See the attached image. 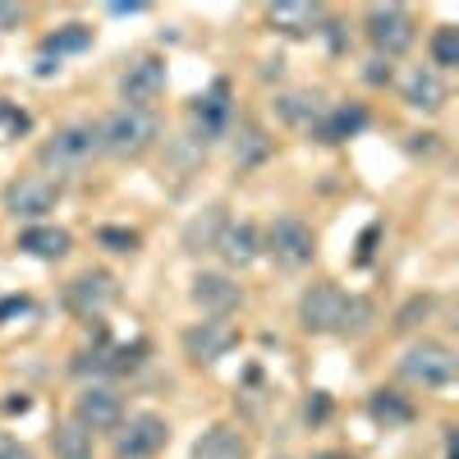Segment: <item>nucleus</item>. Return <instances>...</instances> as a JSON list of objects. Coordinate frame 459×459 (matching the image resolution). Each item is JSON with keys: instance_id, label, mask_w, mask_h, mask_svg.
I'll return each instance as SVG.
<instances>
[{"instance_id": "nucleus-7", "label": "nucleus", "mask_w": 459, "mask_h": 459, "mask_svg": "<svg viewBox=\"0 0 459 459\" xmlns=\"http://www.w3.org/2000/svg\"><path fill=\"white\" fill-rule=\"evenodd\" d=\"M170 428L161 413H134L129 423L115 428V459H152L157 450H166Z\"/></svg>"}, {"instance_id": "nucleus-26", "label": "nucleus", "mask_w": 459, "mask_h": 459, "mask_svg": "<svg viewBox=\"0 0 459 459\" xmlns=\"http://www.w3.org/2000/svg\"><path fill=\"white\" fill-rule=\"evenodd\" d=\"M281 115H285L290 125H322L317 97H285V101H281Z\"/></svg>"}, {"instance_id": "nucleus-31", "label": "nucleus", "mask_w": 459, "mask_h": 459, "mask_svg": "<svg viewBox=\"0 0 459 459\" xmlns=\"http://www.w3.org/2000/svg\"><path fill=\"white\" fill-rule=\"evenodd\" d=\"M326 413H331V404H326V395H317V400L308 404V418H313V423H322Z\"/></svg>"}, {"instance_id": "nucleus-2", "label": "nucleus", "mask_w": 459, "mask_h": 459, "mask_svg": "<svg viewBox=\"0 0 459 459\" xmlns=\"http://www.w3.org/2000/svg\"><path fill=\"white\" fill-rule=\"evenodd\" d=\"M161 138V120L152 110H115L110 120H101V152L106 157H120V161H134L143 152Z\"/></svg>"}, {"instance_id": "nucleus-4", "label": "nucleus", "mask_w": 459, "mask_h": 459, "mask_svg": "<svg viewBox=\"0 0 459 459\" xmlns=\"http://www.w3.org/2000/svg\"><path fill=\"white\" fill-rule=\"evenodd\" d=\"M363 32H368V42L377 47V56L391 60V56H404L413 47L418 23H413V14L404 5H368Z\"/></svg>"}, {"instance_id": "nucleus-18", "label": "nucleus", "mask_w": 459, "mask_h": 459, "mask_svg": "<svg viewBox=\"0 0 459 459\" xmlns=\"http://www.w3.org/2000/svg\"><path fill=\"white\" fill-rule=\"evenodd\" d=\"M404 101L413 110H441L446 106V83L437 69H413L404 79Z\"/></svg>"}, {"instance_id": "nucleus-13", "label": "nucleus", "mask_w": 459, "mask_h": 459, "mask_svg": "<svg viewBox=\"0 0 459 459\" xmlns=\"http://www.w3.org/2000/svg\"><path fill=\"white\" fill-rule=\"evenodd\" d=\"M322 19L326 10L313 5V0H281V5L266 10V23L285 37H308V32H322Z\"/></svg>"}, {"instance_id": "nucleus-10", "label": "nucleus", "mask_w": 459, "mask_h": 459, "mask_svg": "<svg viewBox=\"0 0 459 459\" xmlns=\"http://www.w3.org/2000/svg\"><path fill=\"white\" fill-rule=\"evenodd\" d=\"M115 299H120V285H115L110 272H83V276H74V281L65 285L69 313H79V317H88V322H97Z\"/></svg>"}, {"instance_id": "nucleus-23", "label": "nucleus", "mask_w": 459, "mask_h": 459, "mask_svg": "<svg viewBox=\"0 0 459 459\" xmlns=\"http://www.w3.org/2000/svg\"><path fill=\"white\" fill-rule=\"evenodd\" d=\"M88 47H92V28L88 23H65L42 42V56H74V51H88Z\"/></svg>"}, {"instance_id": "nucleus-15", "label": "nucleus", "mask_w": 459, "mask_h": 459, "mask_svg": "<svg viewBox=\"0 0 459 459\" xmlns=\"http://www.w3.org/2000/svg\"><path fill=\"white\" fill-rule=\"evenodd\" d=\"M216 253L230 262V266H248L257 253H262V235H257V225L248 221H225L221 225V235H216Z\"/></svg>"}, {"instance_id": "nucleus-16", "label": "nucleus", "mask_w": 459, "mask_h": 459, "mask_svg": "<svg viewBox=\"0 0 459 459\" xmlns=\"http://www.w3.org/2000/svg\"><path fill=\"white\" fill-rule=\"evenodd\" d=\"M194 459H248V441H244L239 428L216 423L194 441Z\"/></svg>"}, {"instance_id": "nucleus-22", "label": "nucleus", "mask_w": 459, "mask_h": 459, "mask_svg": "<svg viewBox=\"0 0 459 459\" xmlns=\"http://www.w3.org/2000/svg\"><path fill=\"white\" fill-rule=\"evenodd\" d=\"M363 125H368V110H363V106H340V110H331L326 120L317 125V134H322L326 143H340V138H354Z\"/></svg>"}, {"instance_id": "nucleus-1", "label": "nucleus", "mask_w": 459, "mask_h": 459, "mask_svg": "<svg viewBox=\"0 0 459 459\" xmlns=\"http://www.w3.org/2000/svg\"><path fill=\"white\" fill-rule=\"evenodd\" d=\"M372 303L340 285H313L299 299V322L313 335H359L372 326Z\"/></svg>"}, {"instance_id": "nucleus-25", "label": "nucleus", "mask_w": 459, "mask_h": 459, "mask_svg": "<svg viewBox=\"0 0 459 459\" xmlns=\"http://www.w3.org/2000/svg\"><path fill=\"white\" fill-rule=\"evenodd\" d=\"M432 65L455 69L459 65V28H437L432 32Z\"/></svg>"}, {"instance_id": "nucleus-21", "label": "nucleus", "mask_w": 459, "mask_h": 459, "mask_svg": "<svg viewBox=\"0 0 459 459\" xmlns=\"http://www.w3.org/2000/svg\"><path fill=\"white\" fill-rule=\"evenodd\" d=\"M51 446H56V459H92V432L79 423V418H69L51 432Z\"/></svg>"}, {"instance_id": "nucleus-20", "label": "nucleus", "mask_w": 459, "mask_h": 459, "mask_svg": "<svg viewBox=\"0 0 459 459\" xmlns=\"http://www.w3.org/2000/svg\"><path fill=\"white\" fill-rule=\"evenodd\" d=\"M368 413L377 418L381 428H409V423H413V404H409L404 395H395V391H372Z\"/></svg>"}, {"instance_id": "nucleus-6", "label": "nucleus", "mask_w": 459, "mask_h": 459, "mask_svg": "<svg viewBox=\"0 0 459 459\" xmlns=\"http://www.w3.org/2000/svg\"><path fill=\"white\" fill-rule=\"evenodd\" d=\"M266 253H272L276 266H285V272H303V266L317 257L313 225L299 221V216H281L272 230H266Z\"/></svg>"}, {"instance_id": "nucleus-5", "label": "nucleus", "mask_w": 459, "mask_h": 459, "mask_svg": "<svg viewBox=\"0 0 459 459\" xmlns=\"http://www.w3.org/2000/svg\"><path fill=\"white\" fill-rule=\"evenodd\" d=\"M455 350L441 340H418L413 350L400 359V377L413 381V386H423V391H437V386H450L455 381Z\"/></svg>"}, {"instance_id": "nucleus-28", "label": "nucleus", "mask_w": 459, "mask_h": 459, "mask_svg": "<svg viewBox=\"0 0 459 459\" xmlns=\"http://www.w3.org/2000/svg\"><path fill=\"white\" fill-rule=\"evenodd\" d=\"M97 244H106L110 253H134L138 248V235H134V230H120V225H101L97 230Z\"/></svg>"}, {"instance_id": "nucleus-12", "label": "nucleus", "mask_w": 459, "mask_h": 459, "mask_svg": "<svg viewBox=\"0 0 459 459\" xmlns=\"http://www.w3.org/2000/svg\"><path fill=\"white\" fill-rule=\"evenodd\" d=\"M74 418L97 437V432H115L125 423V400L120 391H110V386H83L79 404H74Z\"/></svg>"}, {"instance_id": "nucleus-27", "label": "nucleus", "mask_w": 459, "mask_h": 459, "mask_svg": "<svg viewBox=\"0 0 459 459\" xmlns=\"http://www.w3.org/2000/svg\"><path fill=\"white\" fill-rule=\"evenodd\" d=\"M428 313H432V294H413L404 308L395 313V326H400V331H413L418 322H428Z\"/></svg>"}, {"instance_id": "nucleus-33", "label": "nucleus", "mask_w": 459, "mask_h": 459, "mask_svg": "<svg viewBox=\"0 0 459 459\" xmlns=\"http://www.w3.org/2000/svg\"><path fill=\"white\" fill-rule=\"evenodd\" d=\"M313 459H354V455H340V450H322V455H313Z\"/></svg>"}, {"instance_id": "nucleus-24", "label": "nucleus", "mask_w": 459, "mask_h": 459, "mask_svg": "<svg viewBox=\"0 0 459 459\" xmlns=\"http://www.w3.org/2000/svg\"><path fill=\"white\" fill-rule=\"evenodd\" d=\"M266 152H272L266 134L248 125V129L239 134V143H235V161H239V166H257V161H266Z\"/></svg>"}, {"instance_id": "nucleus-9", "label": "nucleus", "mask_w": 459, "mask_h": 459, "mask_svg": "<svg viewBox=\"0 0 459 459\" xmlns=\"http://www.w3.org/2000/svg\"><path fill=\"white\" fill-rule=\"evenodd\" d=\"M56 203H60V184L47 179V175H19V179L5 188V212L19 216V221L47 216V212H56Z\"/></svg>"}, {"instance_id": "nucleus-8", "label": "nucleus", "mask_w": 459, "mask_h": 459, "mask_svg": "<svg viewBox=\"0 0 459 459\" xmlns=\"http://www.w3.org/2000/svg\"><path fill=\"white\" fill-rule=\"evenodd\" d=\"M235 344H239V326L225 322V317H207V322H198V326L184 331V354L194 359L198 368L221 363L230 350H235Z\"/></svg>"}, {"instance_id": "nucleus-32", "label": "nucleus", "mask_w": 459, "mask_h": 459, "mask_svg": "<svg viewBox=\"0 0 459 459\" xmlns=\"http://www.w3.org/2000/svg\"><path fill=\"white\" fill-rule=\"evenodd\" d=\"M28 308V299H5L0 303V317H10V313H23Z\"/></svg>"}, {"instance_id": "nucleus-30", "label": "nucleus", "mask_w": 459, "mask_h": 459, "mask_svg": "<svg viewBox=\"0 0 459 459\" xmlns=\"http://www.w3.org/2000/svg\"><path fill=\"white\" fill-rule=\"evenodd\" d=\"M0 459H32V450H28V446H19L10 432H0Z\"/></svg>"}, {"instance_id": "nucleus-29", "label": "nucleus", "mask_w": 459, "mask_h": 459, "mask_svg": "<svg viewBox=\"0 0 459 459\" xmlns=\"http://www.w3.org/2000/svg\"><path fill=\"white\" fill-rule=\"evenodd\" d=\"M23 19H28V10H23V5H5V0H0V32L19 28Z\"/></svg>"}, {"instance_id": "nucleus-17", "label": "nucleus", "mask_w": 459, "mask_h": 459, "mask_svg": "<svg viewBox=\"0 0 459 459\" xmlns=\"http://www.w3.org/2000/svg\"><path fill=\"white\" fill-rule=\"evenodd\" d=\"M19 248L32 253V257H42V262H60L74 248V239H69V230H60V225H32V230L19 235Z\"/></svg>"}, {"instance_id": "nucleus-19", "label": "nucleus", "mask_w": 459, "mask_h": 459, "mask_svg": "<svg viewBox=\"0 0 459 459\" xmlns=\"http://www.w3.org/2000/svg\"><path fill=\"white\" fill-rule=\"evenodd\" d=\"M230 125V83H216L207 97H198V129L203 138H216Z\"/></svg>"}, {"instance_id": "nucleus-14", "label": "nucleus", "mask_w": 459, "mask_h": 459, "mask_svg": "<svg viewBox=\"0 0 459 459\" xmlns=\"http://www.w3.org/2000/svg\"><path fill=\"white\" fill-rule=\"evenodd\" d=\"M239 285L230 281V276H221V272H203L198 281H194V303L203 313H212V317H225V313H235L239 308Z\"/></svg>"}, {"instance_id": "nucleus-3", "label": "nucleus", "mask_w": 459, "mask_h": 459, "mask_svg": "<svg viewBox=\"0 0 459 459\" xmlns=\"http://www.w3.org/2000/svg\"><path fill=\"white\" fill-rule=\"evenodd\" d=\"M101 157V125L92 120H79V125H65L51 143H42V166L56 170V175H69V170H83Z\"/></svg>"}, {"instance_id": "nucleus-11", "label": "nucleus", "mask_w": 459, "mask_h": 459, "mask_svg": "<svg viewBox=\"0 0 459 459\" xmlns=\"http://www.w3.org/2000/svg\"><path fill=\"white\" fill-rule=\"evenodd\" d=\"M166 92V60L157 56H143L125 69V79H120V97L129 110H152V101H157Z\"/></svg>"}]
</instances>
